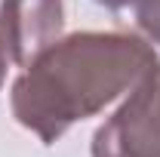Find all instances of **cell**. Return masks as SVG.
<instances>
[{"mask_svg":"<svg viewBox=\"0 0 160 157\" xmlns=\"http://www.w3.org/2000/svg\"><path fill=\"white\" fill-rule=\"evenodd\" d=\"M157 65V49L139 34L77 31L59 37L16 77L9 108L43 145H56L74 123L105 111Z\"/></svg>","mask_w":160,"mask_h":157,"instance_id":"cell-1","label":"cell"},{"mask_svg":"<svg viewBox=\"0 0 160 157\" xmlns=\"http://www.w3.org/2000/svg\"><path fill=\"white\" fill-rule=\"evenodd\" d=\"M92 157H160V65L92 136Z\"/></svg>","mask_w":160,"mask_h":157,"instance_id":"cell-2","label":"cell"},{"mask_svg":"<svg viewBox=\"0 0 160 157\" xmlns=\"http://www.w3.org/2000/svg\"><path fill=\"white\" fill-rule=\"evenodd\" d=\"M65 31L62 0H3L0 3V49L9 65L28 68Z\"/></svg>","mask_w":160,"mask_h":157,"instance_id":"cell-3","label":"cell"},{"mask_svg":"<svg viewBox=\"0 0 160 157\" xmlns=\"http://www.w3.org/2000/svg\"><path fill=\"white\" fill-rule=\"evenodd\" d=\"M120 16H129L148 43H160V0H126V9Z\"/></svg>","mask_w":160,"mask_h":157,"instance_id":"cell-4","label":"cell"},{"mask_svg":"<svg viewBox=\"0 0 160 157\" xmlns=\"http://www.w3.org/2000/svg\"><path fill=\"white\" fill-rule=\"evenodd\" d=\"M96 3H99V6H105V9H111V13H123V9H126V0H96Z\"/></svg>","mask_w":160,"mask_h":157,"instance_id":"cell-5","label":"cell"},{"mask_svg":"<svg viewBox=\"0 0 160 157\" xmlns=\"http://www.w3.org/2000/svg\"><path fill=\"white\" fill-rule=\"evenodd\" d=\"M6 65H9V62H6L3 49H0V86H3V77H6Z\"/></svg>","mask_w":160,"mask_h":157,"instance_id":"cell-6","label":"cell"}]
</instances>
